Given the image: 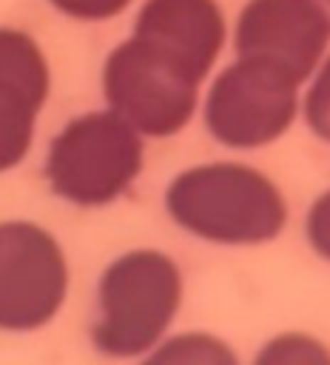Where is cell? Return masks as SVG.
<instances>
[{
  "instance_id": "6da1fadb",
  "label": "cell",
  "mask_w": 330,
  "mask_h": 365,
  "mask_svg": "<svg viewBox=\"0 0 330 365\" xmlns=\"http://www.w3.org/2000/svg\"><path fill=\"white\" fill-rule=\"evenodd\" d=\"M162 205L185 234L230 248L267 245L287 225L284 191L262 168L213 160L182 168L165 188Z\"/></svg>"
},
{
  "instance_id": "3957f363",
  "label": "cell",
  "mask_w": 330,
  "mask_h": 365,
  "mask_svg": "<svg viewBox=\"0 0 330 365\" xmlns=\"http://www.w3.org/2000/svg\"><path fill=\"white\" fill-rule=\"evenodd\" d=\"M145 168L142 134L117 111L71 117L48 143L43 177L51 194L77 208H102L125 197Z\"/></svg>"
},
{
  "instance_id": "5b68a950",
  "label": "cell",
  "mask_w": 330,
  "mask_h": 365,
  "mask_svg": "<svg viewBox=\"0 0 330 365\" xmlns=\"http://www.w3.org/2000/svg\"><path fill=\"white\" fill-rule=\"evenodd\" d=\"M102 97L134 131L162 140L193 120L199 83L131 34L102 63Z\"/></svg>"
},
{
  "instance_id": "4fadbf2b",
  "label": "cell",
  "mask_w": 330,
  "mask_h": 365,
  "mask_svg": "<svg viewBox=\"0 0 330 365\" xmlns=\"http://www.w3.org/2000/svg\"><path fill=\"white\" fill-rule=\"evenodd\" d=\"M54 11H60L68 20H80V23H102V20H114L117 14H122L131 0H46Z\"/></svg>"
},
{
  "instance_id": "30bf717a",
  "label": "cell",
  "mask_w": 330,
  "mask_h": 365,
  "mask_svg": "<svg viewBox=\"0 0 330 365\" xmlns=\"http://www.w3.org/2000/svg\"><path fill=\"white\" fill-rule=\"evenodd\" d=\"M137 365H239L233 345L211 331H182L156 342Z\"/></svg>"
},
{
  "instance_id": "ba28073f",
  "label": "cell",
  "mask_w": 330,
  "mask_h": 365,
  "mask_svg": "<svg viewBox=\"0 0 330 365\" xmlns=\"http://www.w3.org/2000/svg\"><path fill=\"white\" fill-rule=\"evenodd\" d=\"M48 94L51 68L40 43L23 29L0 26V174L28 157Z\"/></svg>"
},
{
  "instance_id": "52a82bcc",
  "label": "cell",
  "mask_w": 330,
  "mask_h": 365,
  "mask_svg": "<svg viewBox=\"0 0 330 365\" xmlns=\"http://www.w3.org/2000/svg\"><path fill=\"white\" fill-rule=\"evenodd\" d=\"M233 51L307 83L330 51V17L319 0H247L233 26Z\"/></svg>"
},
{
  "instance_id": "7c38bea8",
  "label": "cell",
  "mask_w": 330,
  "mask_h": 365,
  "mask_svg": "<svg viewBox=\"0 0 330 365\" xmlns=\"http://www.w3.org/2000/svg\"><path fill=\"white\" fill-rule=\"evenodd\" d=\"M302 117L307 131L330 145V51L307 77V88L302 97Z\"/></svg>"
},
{
  "instance_id": "9a60e30c",
  "label": "cell",
  "mask_w": 330,
  "mask_h": 365,
  "mask_svg": "<svg viewBox=\"0 0 330 365\" xmlns=\"http://www.w3.org/2000/svg\"><path fill=\"white\" fill-rule=\"evenodd\" d=\"M319 3H321V9H324V11H327V17H330V0H319Z\"/></svg>"
},
{
  "instance_id": "277c9868",
  "label": "cell",
  "mask_w": 330,
  "mask_h": 365,
  "mask_svg": "<svg viewBox=\"0 0 330 365\" xmlns=\"http://www.w3.org/2000/svg\"><path fill=\"white\" fill-rule=\"evenodd\" d=\"M302 83L284 68L236 57L213 80L202 103L208 134L236 151H256L290 131L302 111Z\"/></svg>"
},
{
  "instance_id": "8fae6325",
  "label": "cell",
  "mask_w": 330,
  "mask_h": 365,
  "mask_svg": "<svg viewBox=\"0 0 330 365\" xmlns=\"http://www.w3.org/2000/svg\"><path fill=\"white\" fill-rule=\"evenodd\" d=\"M250 365H330V345L307 331H282L256 351Z\"/></svg>"
},
{
  "instance_id": "9c48e42d",
  "label": "cell",
  "mask_w": 330,
  "mask_h": 365,
  "mask_svg": "<svg viewBox=\"0 0 330 365\" xmlns=\"http://www.w3.org/2000/svg\"><path fill=\"white\" fill-rule=\"evenodd\" d=\"M131 34L202 86L225 48L228 20L219 0H145Z\"/></svg>"
},
{
  "instance_id": "8992f818",
  "label": "cell",
  "mask_w": 330,
  "mask_h": 365,
  "mask_svg": "<svg viewBox=\"0 0 330 365\" xmlns=\"http://www.w3.org/2000/svg\"><path fill=\"white\" fill-rule=\"evenodd\" d=\"M71 268L60 240L31 220L0 222V331L31 334L57 319Z\"/></svg>"
},
{
  "instance_id": "7a4b0ae2",
  "label": "cell",
  "mask_w": 330,
  "mask_h": 365,
  "mask_svg": "<svg viewBox=\"0 0 330 365\" xmlns=\"http://www.w3.org/2000/svg\"><path fill=\"white\" fill-rule=\"evenodd\" d=\"M179 262L159 248H131L114 257L94 291L88 339L108 359H139L162 342L182 308Z\"/></svg>"
},
{
  "instance_id": "5bb4252c",
  "label": "cell",
  "mask_w": 330,
  "mask_h": 365,
  "mask_svg": "<svg viewBox=\"0 0 330 365\" xmlns=\"http://www.w3.org/2000/svg\"><path fill=\"white\" fill-rule=\"evenodd\" d=\"M304 237L316 257L330 262V188H324L304 214Z\"/></svg>"
}]
</instances>
